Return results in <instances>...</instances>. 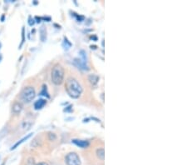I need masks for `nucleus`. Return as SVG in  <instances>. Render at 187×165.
I'll return each instance as SVG.
<instances>
[{
    "label": "nucleus",
    "instance_id": "2",
    "mask_svg": "<svg viewBox=\"0 0 187 165\" xmlns=\"http://www.w3.org/2000/svg\"><path fill=\"white\" fill-rule=\"evenodd\" d=\"M52 81L54 84L56 85H60L63 82V78H64V69L60 65L57 64L55 65L52 69Z\"/></svg>",
    "mask_w": 187,
    "mask_h": 165
},
{
    "label": "nucleus",
    "instance_id": "10",
    "mask_svg": "<svg viewBox=\"0 0 187 165\" xmlns=\"http://www.w3.org/2000/svg\"><path fill=\"white\" fill-rule=\"evenodd\" d=\"M40 39L43 42H45L47 39V30L44 26H42L40 28Z\"/></svg>",
    "mask_w": 187,
    "mask_h": 165
},
{
    "label": "nucleus",
    "instance_id": "13",
    "mask_svg": "<svg viewBox=\"0 0 187 165\" xmlns=\"http://www.w3.org/2000/svg\"><path fill=\"white\" fill-rule=\"evenodd\" d=\"M25 165H35V160H34V158H29L27 160Z\"/></svg>",
    "mask_w": 187,
    "mask_h": 165
},
{
    "label": "nucleus",
    "instance_id": "12",
    "mask_svg": "<svg viewBox=\"0 0 187 165\" xmlns=\"http://www.w3.org/2000/svg\"><path fill=\"white\" fill-rule=\"evenodd\" d=\"M24 41H25V29H24V28H23V29H22V42H21L19 48H21V47H22V45L23 44Z\"/></svg>",
    "mask_w": 187,
    "mask_h": 165
},
{
    "label": "nucleus",
    "instance_id": "7",
    "mask_svg": "<svg viewBox=\"0 0 187 165\" xmlns=\"http://www.w3.org/2000/svg\"><path fill=\"white\" fill-rule=\"evenodd\" d=\"M47 104V101L45 99H38V101L35 102L34 104V108L36 110H39V109H42L43 107L45 106V104Z\"/></svg>",
    "mask_w": 187,
    "mask_h": 165
},
{
    "label": "nucleus",
    "instance_id": "14",
    "mask_svg": "<svg viewBox=\"0 0 187 165\" xmlns=\"http://www.w3.org/2000/svg\"><path fill=\"white\" fill-rule=\"evenodd\" d=\"M40 95H43V96H48V92H47V86H43V90H42V92L40 93Z\"/></svg>",
    "mask_w": 187,
    "mask_h": 165
},
{
    "label": "nucleus",
    "instance_id": "16",
    "mask_svg": "<svg viewBox=\"0 0 187 165\" xmlns=\"http://www.w3.org/2000/svg\"><path fill=\"white\" fill-rule=\"evenodd\" d=\"M28 24L30 26H33L34 24V19H32V18L29 17V21H28Z\"/></svg>",
    "mask_w": 187,
    "mask_h": 165
},
{
    "label": "nucleus",
    "instance_id": "1",
    "mask_svg": "<svg viewBox=\"0 0 187 165\" xmlns=\"http://www.w3.org/2000/svg\"><path fill=\"white\" fill-rule=\"evenodd\" d=\"M65 89L68 95L72 98H79L82 93V88L79 84V82L76 78H72V77L67 79L66 84H65Z\"/></svg>",
    "mask_w": 187,
    "mask_h": 165
},
{
    "label": "nucleus",
    "instance_id": "9",
    "mask_svg": "<svg viewBox=\"0 0 187 165\" xmlns=\"http://www.w3.org/2000/svg\"><path fill=\"white\" fill-rule=\"evenodd\" d=\"M88 80L90 81V83L92 85H96L99 81V77L97 75H96V74H90L88 76Z\"/></svg>",
    "mask_w": 187,
    "mask_h": 165
},
{
    "label": "nucleus",
    "instance_id": "6",
    "mask_svg": "<svg viewBox=\"0 0 187 165\" xmlns=\"http://www.w3.org/2000/svg\"><path fill=\"white\" fill-rule=\"evenodd\" d=\"M23 110V105L19 102H15L12 107V112L14 114H18Z\"/></svg>",
    "mask_w": 187,
    "mask_h": 165
},
{
    "label": "nucleus",
    "instance_id": "8",
    "mask_svg": "<svg viewBox=\"0 0 187 165\" xmlns=\"http://www.w3.org/2000/svg\"><path fill=\"white\" fill-rule=\"evenodd\" d=\"M32 134H33V133H29V134H27V136L23 137V138L22 139H20V140H19L18 142H17V143H15V144H14V145H13V146L12 147V148H11V150H14L15 148H17V147H18V146H19V145L21 144V143H23L24 141H26L27 139H29V138H30V137L32 136Z\"/></svg>",
    "mask_w": 187,
    "mask_h": 165
},
{
    "label": "nucleus",
    "instance_id": "3",
    "mask_svg": "<svg viewBox=\"0 0 187 165\" xmlns=\"http://www.w3.org/2000/svg\"><path fill=\"white\" fill-rule=\"evenodd\" d=\"M36 96V92H35V89L33 87H26L23 89V91L21 92V99L24 102V103H30L32 102Z\"/></svg>",
    "mask_w": 187,
    "mask_h": 165
},
{
    "label": "nucleus",
    "instance_id": "17",
    "mask_svg": "<svg viewBox=\"0 0 187 165\" xmlns=\"http://www.w3.org/2000/svg\"><path fill=\"white\" fill-rule=\"evenodd\" d=\"M37 165H48L47 163H45V162H42V163H39V164H38Z\"/></svg>",
    "mask_w": 187,
    "mask_h": 165
},
{
    "label": "nucleus",
    "instance_id": "19",
    "mask_svg": "<svg viewBox=\"0 0 187 165\" xmlns=\"http://www.w3.org/2000/svg\"><path fill=\"white\" fill-rule=\"evenodd\" d=\"M1 46H2V44H1V43H0V48H1Z\"/></svg>",
    "mask_w": 187,
    "mask_h": 165
},
{
    "label": "nucleus",
    "instance_id": "15",
    "mask_svg": "<svg viewBox=\"0 0 187 165\" xmlns=\"http://www.w3.org/2000/svg\"><path fill=\"white\" fill-rule=\"evenodd\" d=\"M49 137H50V139H51V140H55V139H57L56 135H55L54 133H49Z\"/></svg>",
    "mask_w": 187,
    "mask_h": 165
},
{
    "label": "nucleus",
    "instance_id": "18",
    "mask_svg": "<svg viewBox=\"0 0 187 165\" xmlns=\"http://www.w3.org/2000/svg\"><path fill=\"white\" fill-rule=\"evenodd\" d=\"M2 60V55H1V54H0V61Z\"/></svg>",
    "mask_w": 187,
    "mask_h": 165
},
{
    "label": "nucleus",
    "instance_id": "5",
    "mask_svg": "<svg viewBox=\"0 0 187 165\" xmlns=\"http://www.w3.org/2000/svg\"><path fill=\"white\" fill-rule=\"evenodd\" d=\"M72 142L76 144L77 146H78L79 148H86L89 146V142L86 141V140H79V139H73L72 140Z\"/></svg>",
    "mask_w": 187,
    "mask_h": 165
},
{
    "label": "nucleus",
    "instance_id": "4",
    "mask_svg": "<svg viewBox=\"0 0 187 165\" xmlns=\"http://www.w3.org/2000/svg\"><path fill=\"white\" fill-rule=\"evenodd\" d=\"M65 162L67 165H81L80 158L74 152L69 153L67 154L65 158Z\"/></svg>",
    "mask_w": 187,
    "mask_h": 165
},
{
    "label": "nucleus",
    "instance_id": "11",
    "mask_svg": "<svg viewBox=\"0 0 187 165\" xmlns=\"http://www.w3.org/2000/svg\"><path fill=\"white\" fill-rule=\"evenodd\" d=\"M97 158H99V159H101V160H104V158H105V150H104V148H98L97 150Z\"/></svg>",
    "mask_w": 187,
    "mask_h": 165
}]
</instances>
